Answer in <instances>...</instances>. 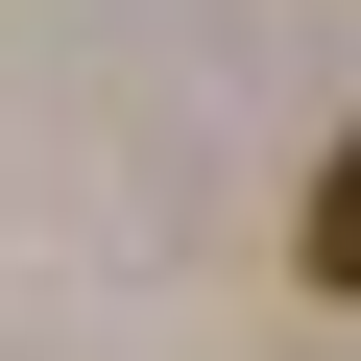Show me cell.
<instances>
[{
    "label": "cell",
    "instance_id": "6da1fadb",
    "mask_svg": "<svg viewBox=\"0 0 361 361\" xmlns=\"http://www.w3.org/2000/svg\"><path fill=\"white\" fill-rule=\"evenodd\" d=\"M289 265H313V289H337V313H361V145H337V169H313V217H289Z\"/></svg>",
    "mask_w": 361,
    "mask_h": 361
}]
</instances>
